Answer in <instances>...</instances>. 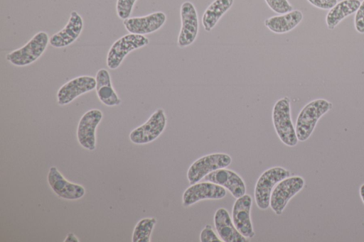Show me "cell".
I'll return each mask as SVG.
<instances>
[{"label": "cell", "instance_id": "obj_1", "mask_svg": "<svg viewBox=\"0 0 364 242\" xmlns=\"http://www.w3.org/2000/svg\"><path fill=\"white\" fill-rule=\"evenodd\" d=\"M332 108L333 104L324 99H317L306 104L296 119L295 130L298 140L301 142L306 141L319 119Z\"/></svg>", "mask_w": 364, "mask_h": 242}, {"label": "cell", "instance_id": "obj_2", "mask_svg": "<svg viewBox=\"0 0 364 242\" xmlns=\"http://www.w3.org/2000/svg\"><path fill=\"white\" fill-rule=\"evenodd\" d=\"M272 121L281 141L289 147L296 145L299 140L291 118L290 99L288 97L275 103L272 110Z\"/></svg>", "mask_w": 364, "mask_h": 242}, {"label": "cell", "instance_id": "obj_3", "mask_svg": "<svg viewBox=\"0 0 364 242\" xmlns=\"http://www.w3.org/2000/svg\"><path fill=\"white\" fill-rule=\"evenodd\" d=\"M49 40L47 33L40 31L23 47L9 53L6 58L15 66L23 67L31 65L46 50Z\"/></svg>", "mask_w": 364, "mask_h": 242}, {"label": "cell", "instance_id": "obj_4", "mask_svg": "<svg viewBox=\"0 0 364 242\" xmlns=\"http://www.w3.org/2000/svg\"><path fill=\"white\" fill-rule=\"evenodd\" d=\"M289 176V170L279 166L267 169L259 176L255 187V200L259 209L266 210L269 208L273 189Z\"/></svg>", "mask_w": 364, "mask_h": 242}, {"label": "cell", "instance_id": "obj_5", "mask_svg": "<svg viewBox=\"0 0 364 242\" xmlns=\"http://www.w3.org/2000/svg\"><path fill=\"white\" fill-rule=\"evenodd\" d=\"M144 35L129 33L117 39L110 47L107 56V65L110 70L119 67L125 57L132 51L149 44Z\"/></svg>", "mask_w": 364, "mask_h": 242}, {"label": "cell", "instance_id": "obj_6", "mask_svg": "<svg viewBox=\"0 0 364 242\" xmlns=\"http://www.w3.org/2000/svg\"><path fill=\"white\" fill-rule=\"evenodd\" d=\"M232 163L231 157L223 153H215L199 158L189 167L187 178L190 185H193L208 174L228 167Z\"/></svg>", "mask_w": 364, "mask_h": 242}, {"label": "cell", "instance_id": "obj_7", "mask_svg": "<svg viewBox=\"0 0 364 242\" xmlns=\"http://www.w3.org/2000/svg\"><path fill=\"white\" fill-rule=\"evenodd\" d=\"M305 181L299 175L289 176L276 185L270 197L269 207L277 215H281L289 201L304 187Z\"/></svg>", "mask_w": 364, "mask_h": 242}, {"label": "cell", "instance_id": "obj_8", "mask_svg": "<svg viewBox=\"0 0 364 242\" xmlns=\"http://www.w3.org/2000/svg\"><path fill=\"white\" fill-rule=\"evenodd\" d=\"M167 118L163 109L155 111L149 119L129 133L130 141L138 145L146 144L156 140L164 131Z\"/></svg>", "mask_w": 364, "mask_h": 242}, {"label": "cell", "instance_id": "obj_9", "mask_svg": "<svg viewBox=\"0 0 364 242\" xmlns=\"http://www.w3.org/2000/svg\"><path fill=\"white\" fill-rule=\"evenodd\" d=\"M180 16L181 27L178 37V46L182 48L189 46L195 41L199 24L196 9L188 1L181 4Z\"/></svg>", "mask_w": 364, "mask_h": 242}, {"label": "cell", "instance_id": "obj_10", "mask_svg": "<svg viewBox=\"0 0 364 242\" xmlns=\"http://www.w3.org/2000/svg\"><path fill=\"white\" fill-rule=\"evenodd\" d=\"M103 116L100 109H90L85 112L79 121L77 138L85 149L93 150L96 147V128Z\"/></svg>", "mask_w": 364, "mask_h": 242}, {"label": "cell", "instance_id": "obj_11", "mask_svg": "<svg viewBox=\"0 0 364 242\" xmlns=\"http://www.w3.org/2000/svg\"><path fill=\"white\" fill-rule=\"evenodd\" d=\"M47 180L50 188L61 199L77 200L85 194L83 186L67 180L55 166L50 167Z\"/></svg>", "mask_w": 364, "mask_h": 242}, {"label": "cell", "instance_id": "obj_12", "mask_svg": "<svg viewBox=\"0 0 364 242\" xmlns=\"http://www.w3.org/2000/svg\"><path fill=\"white\" fill-rule=\"evenodd\" d=\"M96 87V79L92 76L77 77L62 85L57 92V101L60 106L72 102L79 96Z\"/></svg>", "mask_w": 364, "mask_h": 242}, {"label": "cell", "instance_id": "obj_13", "mask_svg": "<svg viewBox=\"0 0 364 242\" xmlns=\"http://www.w3.org/2000/svg\"><path fill=\"white\" fill-rule=\"evenodd\" d=\"M226 196L225 189L215 183L205 181L188 187L183 194V204L191 206L204 199H220Z\"/></svg>", "mask_w": 364, "mask_h": 242}, {"label": "cell", "instance_id": "obj_14", "mask_svg": "<svg viewBox=\"0 0 364 242\" xmlns=\"http://www.w3.org/2000/svg\"><path fill=\"white\" fill-rule=\"evenodd\" d=\"M251 207L252 197L245 194L235 200L232 211V221L235 226L247 238L255 236L250 218Z\"/></svg>", "mask_w": 364, "mask_h": 242}, {"label": "cell", "instance_id": "obj_15", "mask_svg": "<svg viewBox=\"0 0 364 242\" xmlns=\"http://www.w3.org/2000/svg\"><path fill=\"white\" fill-rule=\"evenodd\" d=\"M166 21L162 11H156L144 16L128 18L123 24L129 33L146 35L160 29Z\"/></svg>", "mask_w": 364, "mask_h": 242}, {"label": "cell", "instance_id": "obj_16", "mask_svg": "<svg viewBox=\"0 0 364 242\" xmlns=\"http://www.w3.org/2000/svg\"><path fill=\"white\" fill-rule=\"evenodd\" d=\"M203 179L226 188L235 199L246 193V186L242 177L226 167L211 172Z\"/></svg>", "mask_w": 364, "mask_h": 242}, {"label": "cell", "instance_id": "obj_17", "mask_svg": "<svg viewBox=\"0 0 364 242\" xmlns=\"http://www.w3.org/2000/svg\"><path fill=\"white\" fill-rule=\"evenodd\" d=\"M82 28V18L77 11H73L70 13L69 20L65 26L50 37L49 43L53 48H61L67 47L77 39Z\"/></svg>", "mask_w": 364, "mask_h": 242}, {"label": "cell", "instance_id": "obj_18", "mask_svg": "<svg viewBox=\"0 0 364 242\" xmlns=\"http://www.w3.org/2000/svg\"><path fill=\"white\" fill-rule=\"evenodd\" d=\"M214 225L222 241H247V238L237 231L228 211L225 208H219L216 210L214 215Z\"/></svg>", "mask_w": 364, "mask_h": 242}, {"label": "cell", "instance_id": "obj_19", "mask_svg": "<svg viewBox=\"0 0 364 242\" xmlns=\"http://www.w3.org/2000/svg\"><path fill=\"white\" fill-rule=\"evenodd\" d=\"M303 13L299 10L274 16L265 19L264 26L272 32L277 34L286 33L296 28L302 21Z\"/></svg>", "mask_w": 364, "mask_h": 242}, {"label": "cell", "instance_id": "obj_20", "mask_svg": "<svg viewBox=\"0 0 364 242\" xmlns=\"http://www.w3.org/2000/svg\"><path fill=\"white\" fill-rule=\"evenodd\" d=\"M96 94L100 101L106 106H114L121 104V99L114 89L109 72L100 69L96 74Z\"/></svg>", "mask_w": 364, "mask_h": 242}, {"label": "cell", "instance_id": "obj_21", "mask_svg": "<svg viewBox=\"0 0 364 242\" xmlns=\"http://www.w3.org/2000/svg\"><path fill=\"white\" fill-rule=\"evenodd\" d=\"M360 3L359 0H342L338 2L329 10L326 16L328 28L334 29L345 18L355 13Z\"/></svg>", "mask_w": 364, "mask_h": 242}, {"label": "cell", "instance_id": "obj_22", "mask_svg": "<svg viewBox=\"0 0 364 242\" xmlns=\"http://www.w3.org/2000/svg\"><path fill=\"white\" fill-rule=\"evenodd\" d=\"M234 0H214L204 11L201 22L205 31H210L221 17L232 7Z\"/></svg>", "mask_w": 364, "mask_h": 242}, {"label": "cell", "instance_id": "obj_23", "mask_svg": "<svg viewBox=\"0 0 364 242\" xmlns=\"http://www.w3.org/2000/svg\"><path fill=\"white\" fill-rule=\"evenodd\" d=\"M156 221L154 217L140 219L134 228L132 241L150 242L151 235Z\"/></svg>", "mask_w": 364, "mask_h": 242}, {"label": "cell", "instance_id": "obj_24", "mask_svg": "<svg viewBox=\"0 0 364 242\" xmlns=\"http://www.w3.org/2000/svg\"><path fill=\"white\" fill-rule=\"evenodd\" d=\"M136 0H117L116 10L119 18L125 20L129 18Z\"/></svg>", "mask_w": 364, "mask_h": 242}, {"label": "cell", "instance_id": "obj_25", "mask_svg": "<svg viewBox=\"0 0 364 242\" xmlns=\"http://www.w3.org/2000/svg\"><path fill=\"white\" fill-rule=\"evenodd\" d=\"M267 6L274 12L283 14L293 10L292 5L288 0H264Z\"/></svg>", "mask_w": 364, "mask_h": 242}, {"label": "cell", "instance_id": "obj_26", "mask_svg": "<svg viewBox=\"0 0 364 242\" xmlns=\"http://www.w3.org/2000/svg\"><path fill=\"white\" fill-rule=\"evenodd\" d=\"M354 26L358 33H364V0L360 3L355 13Z\"/></svg>", "mask_w": 364, "mask_h": 242}, {"label": "cell", "instance_id": "obj_27", "mask_svg": "<svg viewBox=\"0 0 364 242\" xmlns=\"http://www.w3.org/2000/svg\"><path fill=\"white\" fill-rule=\"evenodd\" d=\"M200 241L201 242L222 241L221 239H219L217 236L210 225H205L204 229L201 231Z\"/></svg>", "mask_w": 364, "mask_h": 242}, {"label": "cell", "instance_id": "obj_28", "mask_svg": "<svg viewBox=\"0 0 364 242\" xmlns=\"http://www.w3.org/2000/svg\"><path fill=\"white\" fill-rule=\"evenodd\" d=\"M314 6L323 9L330 10L337 3L338 0H307Z\"/></svg>", "mask_w": 364, "mask_h": 242}, {"label": "cell", "instance_id": "obj_29", "mask_svg": "<svg viewBox=\"0 0 364 242\" xmlns=\"http://www.w3.org/2000/svg\"><path fill=\"white\" fill-rule=\"evenodd\" d=\"M64 241L65 242H79L80 241L73 233H69L67 235Z\"/></svg>", "mask_w": 364, "mask_h": 242}, {"label": "cell", "instance_id": "obj_30", "mask_svg": "<svg viewBox=\"0 0 364 242\" xmlns=\"http://www.w3.org/2000/svg\"><path fill=\"white\" fill-rule=\"evenodd\" d=\"M359 193H360V198L364 204V184H363L360 187V189H359Z\"/></svg>", "mask_w": 364, "mask_h": 242}]
</instances>
